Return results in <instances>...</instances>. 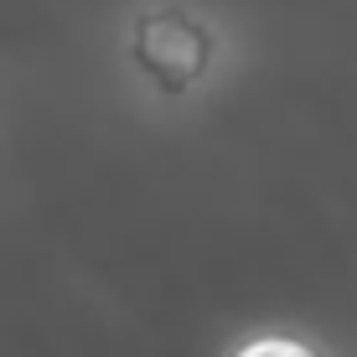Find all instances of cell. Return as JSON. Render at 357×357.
I'll return each mask as SVG.
<instances>
[{"mask_svg":"<svg viewBox=\"0 0 357 357\" xmlns=\"http://www.w3.org/2000/svg\"><path fill=\"white\" fill-rule=\"evenodd\" d=\"M135 57H140L151 83H161L166 93H187L207 73L213 47H207V31L197 26L187 10H151L135 26Z\"/></svg>","mask_w":357,"mask_h":357,"instance_id":"6da1fadb","label":"cell"},{"mask_svg":"<svg viewBox=\"0 0 357 357\" xmlns=\"http://www.w3.org/2000/svg\"><path fill=\"white\" fill-rule=\"evenodd\" d=\"M233 357H321V352L305 347L301 337H249Z\"/></svg>","mask_w":357,"mask_h":357,"instance_id":"7a4b0ae2","label":"cell"}]
</instances>
